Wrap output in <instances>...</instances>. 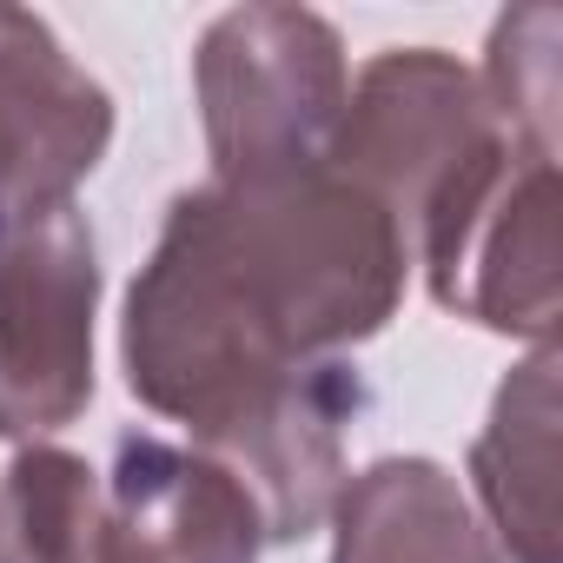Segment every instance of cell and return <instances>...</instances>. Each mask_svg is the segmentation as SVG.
<instances>
[{"label":"cell","instance_id":"277c9868","mask_svg":"<svg viewBox=\"0 0 563 563\" xmlns=\"http://www.w3.org/2000/svg\"><path fill=\"white\" fill-rule=\"evenodd\" d=\"M100 245L80 206L0 245V438L47 444L93 405Z\"/></svg>","mask_w":563,"mask_h":563},{"label":"cell","instance_id":"ba28073f","mask_svg":"<svg viewBox=\"0 0 563 563\" xmlns=\"http://www.w3.org/2000/svg\"><path fill=\"white\" fill-rule=\"evenodd\" d=\"M556 424H563V352L537 345L490 398V418L471 444L477 523L497 543V563H563L556 523Z\"/></svg>","mask_w":563,"mask_h":563},{"label":"cell","instance_id":"9c48e42d","mask_svg":"<svg viewBox=\"0 0 563 563\" xmlns=\"http://www.w3.org/2000/svg\"><path fill=\"white\" fill-rule=\"evenodd\" d=\"M332 563H497L464 484L438 457H378L332 497Z\"/></svg>","mask_w":563,"mask_h":563},{"label":"cell","instance_id":"8992f818","mask_svg":"<svg viewBox=\"0 0 563 563\" xmlns=\"http://www.w3.org/2000/svg\"><path fill=\"white\" fill-rule=\"evenodd\" d=\"M107 146L113 93L34 8L0 0V245L74 206Z\"/></svg>","mask_w":563,"mask_h":563},{"label":"cell","instance_id":"3957f363","mask_svg":"<svg viewBox=\"0 0 563 563\" xmlns=\"http://www.w3.org/2000/svg\"><path fill=\"white\" fill-rule=\"evenodd\" d=\"M192 100L219 186L319 173L352 100L345 41L312 8H225L192 47Z\"/></svg>","mask_w":563,"mask_h":563},{"label":"cell","instance_id":"52a82bcc","mask_svg":"<svg viewBox=\"0 0 563 563\" xmlns=\"http://www.w3.org/2000/svg\"><path fill=\"white\" fill-rule=\"evenodd\" d=\"M100 490L120 563H258L265 550L245 484L192 444L120 431Z\"/></svg>","mask_w":563,"mask_h":563},{"label":"cell","instance_id":"8fae6325","mask_svg":"<svg viewBox=\"0 0 563 563\" xmlns=\"http://www.w3.org/2000/svg\"><path fill=\"white\" fill-rule=\"evenodd\" d=\"M556 47H563V14L537 0V8L497 14L484 67H477V87H484L497 126L530 146H550V153H556V113H563Z\"/></svg>","mask_w":563,"mask_h":563},{"label":"cell","instance_id":"6da1fadb","mask_svg":"<svg viewBox=\"0 0 563 563\" xmlns=\"http://www.w3.org/2000/svg\"><path fill=\"white\" fill-rule=\"evenodd\" d=\"M411 245L345 173L192 186L166 206L120 306L126 391L225 464L265 543H299L332 517L345 431L365 405L352 345L405 299Z\"/></svg>","mask_w":563,"mask_h":563},{"label":"cell","instance_id":"7c38bea8","mask_svg":"<svg viewBox=\"0 0 563 563\" xmlns=\"http://www.w3.org/2000/svg\"><path fill=\"white\" fill-rule=\"evenodd\" d=\"M113 563H120V550H113Z\"/></svg>","mask_w":563,"mask_h":563},{"label":"cell","instance_id":"5b68a950","mask_svg":"<svg viewBox=\"0 0 563 563\" xmlns=\"http://www.w3.org/2000/svg\"><path fill=\"white\" fill-rule=\"evenodd\" d=\"M490 133H497V113L477 87V67H464L444 47H391V54H372L352 80L345 120L332 140V173L372 192L411 245L418 212Z\"/></svg>","mask_w":563,"mask_h":563},{"label":"cell","instance_id":"30bf717a","mask_svg":"<svg viewBox=\"0 0 563 563\" xmlns=\"http://www.w3.org/2000/svg\"><path fill=\"white\" fill-rule=\"evenodd\" d=\"M0 563H113L100 471L60 444H21L0 471Z\"/></svg>","mask_w":563,"mask_h":563},{"label":"cell","instance_id":"7a4b0ae2","mask_svg":"<svg viewBox=\"0 0 563 563\" xmlns=\"http://www.w3.org/2000/svg\"><path fill=\"white\" fill-rule=\"evenodd\" d=\"M411 265L444 312L556 345L563 325V232H556V153L517 133H490L418 212Z\"/></svg>","mask_w":563,"mask_h":563}]
</instances>
